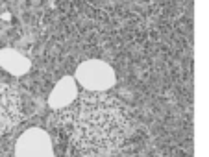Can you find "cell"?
<instances>
[{
	"label": "cell",
	"instance_id": "obj_3",
	"mask_svg": "<svg viewBox=\"0 0 209 157\" xmlns=\"http://www.w3.org/2000/svg\"><path fill=\"white\" fill-rule=\"evenodd\" d=\"M15 157H54L52 140L41 128H30L19 137Z\"/></svg>",
	"mask_w": 209,
	"mask_h": 157
},
{
	"label": "cell",
	"instance_id": "obj_4",
	"mask_svg": "<svg viewBox=\"0 0 209 157\" xmlns=\"http://www.w3.org/2000/svg\"><path fill=\"white\" fill-rule=\"evenodd\" d=\"M21 115L22 107L17 89L7 83H0V135L11 131L19 124Z\"/></svg>",
	"mask_w": 209,
	"mask_h": 157
},
{
	"label": "cell",
	"instance_id": "obj_2",
	"mask_svg": "<svg viewBox=\"0 0 209 157\" xmlns=\"http://www.w3.org/2000/svg\"><path fill=\"white\" fill-rule=\"evenodd\" d=\"M76 80L91 92H104L115 85V72L108 63L89 59L78 67Z\"/></svg>",
	"mask_w": 209,
	"mask_h": 157
},
{
	"label": "cell",
	"instance_id": "obj_6",
	"mask_svg": "<svg viewBox=\"0 0 209 157\" xmlns=\"http://www.w3.org/2000/svg\"><path fill=\"white\" fill-rule=\"evenodd\" d=\"M0 65H2L7 72L15 74V76H21V74H24V72L30 70V61L26 59L22 54H19L17 50H11V48L0 50Z\"/></svg>",
	"mask_w": 209,
	"mask_h": 157
},
{
	"label": "cell",
	"instance_id": "obj_5",
	"mask_svg": "<svg viewBox=\"0 0 209 157\" xmlns=\"http://www.w3.org/2000/svg\"><path fill=\"white\" fill-rule=\"evenodd\" d=\"M74 98H76V83L70 76H67L54 87L52 94H50V105L54 109L69 107V105H72Z\"/></svg>",
	"mask_w": 209,
	"mask_h": 157
},
{
	"label": "cell",
	"instance_id": "obj_1",
	"mask_svg": "<svg viewBox=\"0 0 209 157\" xmlns=\"http://www.w3.org/2000/svg\"><path fill=\"white\" fill-rule=\"evenodd\" d=\"M61 118L81 157H111L130 135L122 104L106 92L87 91L61 113Z\"/></svg>",
	"mask_w": 209,
	"mask_h": 157
}]
</instances>
